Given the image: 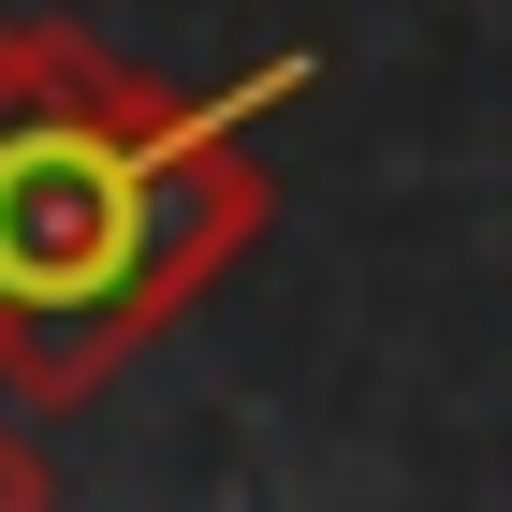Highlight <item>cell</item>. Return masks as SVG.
<instances>
[{
	"instance_id": "cell-2",
	"label": "cell",
	"mask_w": 512,
	"mask_h": 512,
	"mask_svg": "<svg viewBox=\"0 0 512 512\" xmlns=\"http://www.w3.org/2000/svg\"><path fill=\"white\" fill-rule=\"evenodd\" d=\"M0 512H59V469H44V439L0 410Z\"/></svg>"
},
{
	"instance_id": "cell-1",
	"label": "cell",
	"mask_w": 512,
	"mask_h": 512,
	"mask_svg": "<svg viewBox=\"0 0 512 512\" xmlns=\"http://www.w3.org/2000/svg\"><path fill=\"white\" fill-rule=\"evenodd\" d=\"M308 88L293 59H249L235 88H161L74 15H0V395L88 410L176 308H205L278 220V176L249 147L264 103Z\"/></svg>"
}]
</instances>
